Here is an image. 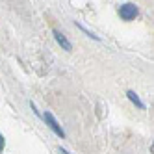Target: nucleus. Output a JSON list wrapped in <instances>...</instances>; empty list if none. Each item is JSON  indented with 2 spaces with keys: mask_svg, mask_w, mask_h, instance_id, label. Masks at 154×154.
<instances>
[{
  "mask_svg": "<svg viewBox=\"0 0 154 154\" xmlns=\"http://www.w3.org/2000/svg\"><path fill=\"white\" fill-rule=\"evenodd\" d=\"M126 97H128V98H130V100H132V102H134V104H136V106H137L139 109H145V104H143V102L139 100V97H137V95H136L134 91H126Z\"/></svg>",
  "mask_w": 154,
  "mask_h": 154,
  "instance_id": "4",
  "label": "nucleus"
},
{
  "mask_svg": "<svg viewBox=\"0 0 154 154\" xmlns=\"http://www.w3.org/2000/svg\"><path fill=\"white\" fill-rule=\"evenodd\" d=\"M4 147H6V139H4V136L0 134V152L4 150Z\"/></svg>",
  "mask_w": 154,
  "mask_h": 154,
  "instance_id": "6",
  "label": "nucleus"
},
{
  "mask_svg": "<svg viewBox=\"0 0 154 154\" xmlns=\"http://www.w3.org/2000/svg\"><path fill=\"white\" fill-rule=\"evenodd\" d=\"M52 34H54V37H56V41H58V45H61V47H63V50H72V45H71V43H69V39L65 37V35L61 34L60 30H54Z\"/></svg>",
  "mask_w": 154,
  "mask_h": 154,
  "instance_id": "3",
  "label": "nucleus"
},
{
  "mask_svg": "<svg viewBox=\"0 0 154 154\" xmlns=\"http://www.w3.org/2000/svg\"><path fill=\"white\" fill-rule=\"evenodd\" d=\"M43 119H45V123L48 125V128L54 132V134H56L58 137H65V132H63V128L60 126V123H58V121H56V117H54L50 112H45V113H43Z\"/></svg>",
  "mask_w": 154,
  "mask_h": 154,
  "instance_id": "1",
  "label": "nucleus"
},
{
  "mask_svg": "<svg viewBox=\"0 0 154 154\" xmlns=\"http://www.w3.org/2000/svg\"><path fill=\"white\" fill-rule=\"evenodd\" d=\"M137 13H139V9H137V6L136 4H123L119 8V15H121V19L123 20H134L136 17H137Z\"/></svg>",
  "mask_w": 154,
  "mask_h": 154,
  "instance_id": "2",
  "label": "nucleus"
},
{
  "mask_svg": "<svg viewBox=\"0 0 154 154\" xmlns=\"http://www.w3.org/2000/svg\"><path fill=\"white\" fill-rule=\"evenodd\" d=\"M76 26H78V28H80V30L84 32V34H85V35H89L91 39H95V41H98V35H95V34H93V32H89V30H87L85 26H82V24H78V23H76Z\"/></svg>",
  "mask_w": 154,
  "mask_h": 154,
  "instance_id": "5",
  "label": "nucleus"
}]
</instances>
